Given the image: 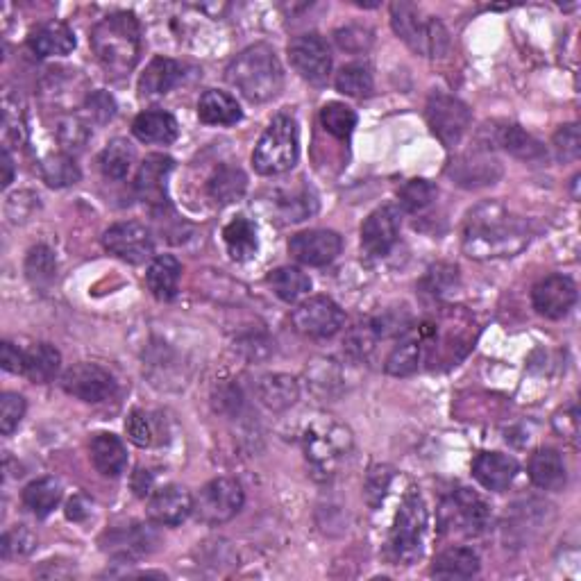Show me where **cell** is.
Masks as SVG:
<instances>
[{
    "label": "cell",
    "mask_w": 581,
    "mask_h": 581,
    "mask_svg": "<svg viewBox=\"0 0 581 581\" xmlns=\"http://www.w3.org/2000/svg\"><path fill=\"white\" fill-rule=\"evenodd\" d=\"M532 241L529 223L513 216L500 202H484L468 214L463 225V252L470 259L513 257Z\"/></svg>",
    "instance_id": "6da1fadb"
},
{
    "label": "cell",
    "mask_w": 581,
    "mask_h": 581,
    "mask_svg": "<svg viewBox=\"0 0 581 581\" xmlns=\"http://www.w3.org/2000/svg\"><path fill=\"white\" fill-rule=\"evenodd\" d=\"M91 48L112 75H128L141 57V28L137 16L116 12L105 16L91 30Z\"/></svg>",
    "instance_id": "7a4b0ae2"
},
{
    "label": "cell",
    "mask_w": 581,
    "mask_h": 581,
    "mask_svg": "<svg viewBox=\"0 0 581 581\" xmlns=\"http://www.w3.org/2000/svg\"><path fill=\"white\" fill-rule=\"evenodd\" d=\"M227 82L237 87L250 103H266L280 96L284 71L275 50L268 44H255L239 53L227 66Z\"/></svg>",
    "instance_id": "3957f363"
},
{
    "label": "cell",
    "mask_w": 581,
    "mask_h": 581,
    "mask_svg": "<svg viewBox=\"0 0 581 581\" xmlns=\"http://www.w3.org/2000/svg\"><path fill=\"white\" fill-rule=\"evenodd\" d=\"M298 162V123L289 114H277L261 134L252 164L261 175H280Z\"/></svg>",
    "instance_id": "277c9868"
},
{
    "label": "cell",
    "mask_w": 581,
    "mask_h": 581,
    "mask_svg": "<svg viewBox=\"0 0 581 581\" xmlns=\"http://www.w3.org/2000/svg\"><path fill=\"white\" fill-rule=\"evenodd\" d=\"M427 504L418 491H409L404 495L400 511L395 513V522L391 529L389 547L393 559L402 566H411L423 557L425 532H427Z\"/></svg>",
    "instance_id": "5b68a950"
},
{
    "label": "cell",
    "mask_w": 581,
    "mask_h": 581,
    "mask_svg": "<svg viewBox=\"0 0 581 581\" xmlns=\"http://www.w3.org/2000/svg\"><path fill=\"white\" fill-rule=\"evenodd\" d=\"M391 25L404 44L423 57H441L448 50V32L441 21L423 16L416 5L393 3Z\"/></svg>",
    "instance_id": "8992f818"
},
{
    "label": "cell",
    "mask_w": 581,
    "mask_h": 581,
    "mask_svg": "<svg viewBox=\"0 0 581 581\" xmlns=\"http://www.w3.org/2000/svg\"><path fill=\"white\" fill-rule=\"evenodd\" d=\"M305 457L316 473L330 477L334 468L352 450V432L334 420H318L305 432Z\"/></svg>",
    "instance_id": "52a82bcc"
},
{
    "label": "cell",
    "mask_w": 581,
    "mask_h": 581,
    "mask_svg": "<svg viewBox=\"0 0 581 581\" xmlns=\"http://www.w3.org/2000/svg\"><path fill=\"white\" fill-rule=\"evenodd\" d=\"M243 507V488L237 479L218 477L202 486L193 500V513L205 525H223L230 522Z\"/></svg>",
    "instance_id": "ba28073f"
},
{
    "label": "cell",
    "mask_w": 581,
    "mask_h": 581,
    "mask_svg": "<svg viewBox=\"0 0 581 581\" xmlns=\"http://www.w3.org/2000/svg\"><path fill=\"white\" fill-rule=\"evenodd\" d=\"M425 114L434 137L448 148L457 146L463 139V134L468 132L470 121H473V114H470V109L463 100L441 94V91L429 96Z\"/></svg>",
    "instance_id": "9c48e42d"
},
{
    "label": "cell",
    "mask_w": 581,
    "mask_h": 581,
    "mask_svg": "<svg viewBox=\"0 0 581 581\" xmlns=\"http://www.w3.org/2000/svg\"><path fill=\"white\" fill-rule=\"evenodd\" d=\"M443 525L466 536H479L491 525V507L477 493L457 488L443 504Z\"/></svg>",
    "instance_id": "30bf717a"
},
{
    "label": "cell",
    "mask_w": 581,
    "mask_h": 581,
    "mask_svg": "<svg viewBox=\"0 0 581 581\" xmlns=\"http://www.w3.org/2000/svg\"><path fill=\"white\" fill-rule=\"evenodd\" d=\"M343 323V309L332 298L325 296L309 298L293 311V325H296V330L305 336H311V339H330L336 332H341Z\"/></svg>",
    "instance_id": "8fae6325"
},
{
    "label": "cell",
    "mask_w": 581,
    "mask_h": 581,
    "mask_svg": "<svg viewBox=\"0 0 581 581\" xmlns=\"http://www.w3.org/2000/svg\"><path fill=\"white\" fill-rule=\"evenodd\" d=\"M103 246L109 250V255L128 261V264H143L155 252L153 234L146 225L137 221H125L109 227L103 237Z\"/></svg>",
    "instance_id": "7c38bea8"
},
{
    "label": "cell",
    "mask_w": 581,
    "mask_h": 581,
    "mask_svg": "<svg viewBox=\"0 0 581 581\" xmlns=\"http://www.w3.org/2000/svg\"><path fill=\"white\" fill-rule=\"evenodd\" d=\"M289 60L293 69L311 84H325L332 73V55L325 39L318 35H302L289 44Z\"/></svg>",
    "instance_id": "4fadbf2b"
},
{
    "label": "cell",
    "mask_w": 581,
    "mask_h": 581,
    "mask_svg": "<svg viewBox=\"0 0 581 581\" xmlns=\"http://www.w3.org/2000/svg\"><path fill=\"white\" fill-rule=\"evenodd\" d=\"M62 389L82 402H105L114 395L116 382L98 364H75L62 375Z\"/></svg>",
    "instance_id": "5bb4252c"
},
{
    "label": "cell",
    "mask_w": 581,
    "mask_h": 581,
    "mask_svg": "<svg viewBox=\"0 0 581 581\" xmlns=\"http://www.w3.org/2000/svg\"><path fill=\"white\" fill-rule=\"evenodd\" d=\"M577 302V284L566 275H547L532 291V305L538 314L559 321Z\"/></svg>",
    "instance_id": "9a60e30c"
},
{
    "label": "cell",
    "mask_w": 581,
    "mask_h": 581,
    "mask_svg": "<svg viewBox=\"0 0 581 581\" xmlns=\"http://www.w3.org/2000/svg\"><path fill=\"white\" fill-rule=\"evenodd\" d=\"M400 237V212L391 205L375 209L361 225V248L368 257H386Z\"/></svg>",
    "instance_id": "2e32d148"
},
{
    "label": "cell",
    "mask_w": 581,
    "mask_h": 581,
    "mask_svg": "<svg viewBox=\"0 0 581 581\" xmlns=\"http://www.w3.org/2000/svg\"><path fill=\"white\" fill-rule=\"evenodd\" d=\"M343 241L332 230H307L296 234L289 241V252L293 259L307 266H327L341 255Z\"/></svg>",
    "instance_id": "e0dca14e"
},
{
    "label": "cell",
    "mask_w": 581,
    "mask_h": 581,
    "mask_svg": "<svg viewBox=\"0 0 581 581\" xmlns=\"http://www.w3.org/2000/svg\"><path fill=\"white\" fill-rule=\"evenodd\" d=\"M191 513H193L191 493L178 484L162 486L148 502V516L150 520H155L157 525L166 527L182 525Z\"/></svg>",
    "instance_id": "ac0fdd59"
},
{
    "label": "cell",
    "mask_w": 581,
    "mask_h": 581,
    "mask_svg": "<svg viewBox=\"0 0 581 581\" xmlns=\"http://www.w3.org/2000/svg\"><path fill=\"white\" fill-rule=\"evenodd\" d=\"M518 475V461L502 452H482L473 461V477L486 491L502 493Z\"/></svg>",
    "instance_id": "d6986e66"
},
{
    "label": "cell",
    "mask_w": 581,
    "mask_h": 581,
    "mask_svg": "<svg viewBox=\"0 0 581 581\" xmlns=\"http://www.w3.org/2000/svg\"><path fill=\"white\" fill-rule=\"evenodd\" d=\"M175 162L166 155H148L137 173V187L139 196L155 207H164L168 202L166 196V180L171 175Z\"/></svg>",
    "instance_id": "ffe728a7"
},
{
    "label": "cell",
    "mask_w": 581,
    "mask_h": 581,
    "mask_svg": "<svg viewBox=\"0 0 581 581\" xmlns=\"http://www.w3.org/2000/svg\"><path fill=\"white\" fill-rule=\"evenodd\" d=\"M529 479L543 491H563L568 484V468L559 450L541 448L529 459Z\"/></svg>",
    "instance_id": "44dd1931"
},
{
    "label": "cell",
    "mask_w": 581,
    "mask_h": 581,
    "mask_svg": "<svg viewBox=\"0 0 581 581\" xmlns=\"http://www.w3.org/2000/svg\"><path fill=\"white\" fill-rule=\"evenodd\" d=\"M182 75V64L171 57H155L139 78V96L148 100L162 98L182 80Z\"/></svg>",
    "instance_id": "7402d4cb"
},
{
    "label": "cell",
    "mask_w": 581,
    "mask_h": 581,
    "mask_svg": "<svg viewBox=\"0 0 581 581\" xmlns=\"http://www.w3.org/2000/svg\"><path fill=\"white\" fill-rule=\"evenodd\" d=\"M178 121L173 114L162 112V109H148L141 112L132 123V134L141 143H159V146H168L178 139Z\"/></svg>",
    "instance_id": "603a6c76"
},
{
    "label": "cell",
    "mask_w": 581,
    "mask_h": 581,
    "mask_svg": "<svg viewBox=\"0 0 581 581\" xmlns=\"http://www.w3.org/2000/svg\"><path fill=\"white\" fill-rule=\"evenodd\" d=\"M28 46L37 57L69 55L75 48V35L69 25L62 21H48L32 32Z\"/></svg>",
    "instance_id": "cb8c5ba5"
},
{
    "label": "cell",
    "mask_w": 581,
    "mask_h": 581,
    "mask_svg": "<svg viewBox=\"0 0 581 581\" xmlns=\"http://www.w3.org/2000/svg\"><path fill=\"white\" fill-rule=\"evenodd\" d=\"M182 264L173 255H159L150 261L146 284L157 300L168 302L178 296Z\"/></svg>",
    "instance_id": "d4e9b609"
},
{
    "label": "cell",
    "mask_w": 581,
    "mask_h": 581,
    "mask_svg": "<svg viewBox=\"0 0 581 581\" xmlns=\"http://www.w3.org/2000/svg\"><path fill=\"white\" fill-rule=\"evenodd\" d=\"M91 461L100 475L121 477L128 466V450L114 434H96L91 441Z\"/></svg>",
    "instance_id": "484cf974"
},
{
    "label": "cell",
    "mask_w": 581,
    "mask_h": 581,
    "mask_svg": "<svg viewBox=\"0 0 581 581\" xmlns=\"http://www.w3.org/2000/svg\"><path fill=\"white\" fill-rule=\"evenodd\" d=\"M479 572V557L470 547H448L432 563L436 579H470Z\"/></svg>",
    "instance_id": "4316f807"
},
{
    "label": "cell",
    "mask_w": 581,
    "mask_h": 581,
    "mask_svg": "<svg viewBox=\"0 0 581 581\" xmlns=\"http://www.w3.org/2000/svg\"><path fill=\"white\" fill-rule=\"evenodd\" d=\"M241 107L230 94L218 89H209L200 96L198 119L205 125H234L241 121Z\"/></svg>",
    "instance_id": "83f0119b"
},
{
    "label": "cell",
    "mask_w": 581,
    "mask_h": 581,
    "mask_svg": "<svg viewBox=\"0 0 581 581\" xmlns=\"http://www.w3.org/2000/svg\"><path fill=\"white\" fill-rule=\"evenodd\" d=\"M257 395L268 409L284 411L296 404L300 389H298V382L293 380L291 375L275 373V375L261 377L257 384Z\"/></svg>",
    "instance_id": "f1b7e54d"
},
{
    "label": "cell",
    "mask_w": 581,
    "mask_h": 581,
    "mask_svg": "<svg viewBox=\"0 0 581 581\" xmlns=\"http://www.w3.org/2000/svg\"><path fill=\"white\" fill-rule=\"evenodd\" d=\"M60 364V350L50 343H35L30 350H25L23 375H28L35 384H48L60 373Z\"/></svg>",
    "instance_id": "f546056e"
},
{
    "label": "cell",
    "mask_w": 581,
    "mask_h": 581,
    "mask_svg": "<svg viewBox=\"0 0 581 581\" xmlns=\"http://www.w3.org/2000/svg\"><path fill=\"white\" fill-rule=\"evenodd\" d=\"M246 189H248L246 173H243L239 166L230 164L218 168L207 184L209 198L218 202V205H232V202H237L243 193H246Z\"/></svg>",
    "instance_id": "4dcf8cb0"
},
{
    "label": "cell",
    "mask_w": 581,
    "mask_h": 581,
    "mask_svg": "<svg viewBox=\"0 0 581 581\" xmlns=\"http://www.w3.org/2000/svg\"><path fill=\"white\" fill-rule=\"evenodd\" d=\"M223 239L227 252H230L232 259L237 261H246L250 257H255L257 252V230L246 216H237L234 221L225 225L223 230Z\"/></svg>",
    "instance_id": "1f68e13d"
},
{
    "label": "cell",
    "mask_w": 581,
    "mask_h": 581,
    "mask_svg": "<svg viewBox=\"0 0 581 581\" xmlns=\"http://www.w3.org/2000/svg\"><path fill=\"white\" fill-rule=\"evenodd\" d=\"M62 500V486L53 477L37 479L25 486L23 491V504L28 507L37 518H46L48 513H53V509Z\"/></svg>",
    "instance_id": "d6a6232c"
},
{
    "label": "cell",
    "mask_w": 581,
    "mask_h": 581,
    "mask_svg": "<svg viewBox=\"0 0 581 581\" xmlns=\"http://www.w3.org/2000/svg\"><path fill=\"white\" fill-rule=\"evenodd\" d=\"M498 143L513 157L534 162V159L545 157V148L541 141H536L532 134L525 132L520 125H504L498 130Z\"/></svg>",
    "instance_id": "836d02e7"
},
{
    "label": "cell",
    "mask_w": 581,
    "mask_h": 581,
    "mask_svg": "<svg viewBox=\"0 0 581 581\" xmlns=\"http://www.w3.org/2000/svg\"><path fill=\"white\" fill-rule=\"evenodd\" d=\"M268 284L273 286V291L277 293V298L284 302H298L300 298H305L311 291V280L300 271V268L293 266H282L268 275Z\"/></svg>",
    "instance_id": "e575fe53"
},
{
    "label": "cell",
    "mask_w": 581,
    "mask_h": 581,
    "mask_svg": "<svg viewBox=\"0 0 581 581\" xmlns=\"http://www.w3.org/2000/svg\"><path fill=\"white\" fill-rule=\"evenodd\" d=\"M100 171L109 180H123L134 164V148L125 139H114L98 157Z\"/></svg>",
    "instance_id": "d590c367"
},
{
    "label": "cell",
    "mask_w": 581,
    "mask_h": 581,
    "mask_svg": "<svg viewBox=\"0 0 581 581\" xmlns=\"http://www.w3.org/2000/svg\"><path fill=\"white\" fill-rule=\"evenodd\" d=\"M41 175L48 182V187L62 189V187H71V184H78L82 173L75 159L69 153H60V155H50L41 162Z\"/></svg>",
    "instance_id": "8d00e7d4"
},
{
    "label": "cell",
    "mask_w": 581,
    "mask_h": 581,
    "mask_svg": "<svg viewBox=\"0 0 581 581\" xmlns=\"http://www.w3.org/2000/svg\"><path fill=\"white\" fill-rule=\"evenodd\" d=\"M420 352H423V345L420 339H402L395 348L391 350L389 359H386V373L393 377H407L414 375L420 366Z\"/></svg>",
    "instance_id": "74e56055"
},
{
    "label": "cell",
    "mask_w": 581,
    "mask_h": 581,
    "mask_svg": "<svg viewBox=\"0 0 581 581\" xmlns=\"http://www.w3.org/2000/svg\"><path fill=\"white\" fill-rule=\"evenodd\" d=\"M373 73L366 64H348L336 75V89L350 98H366L373 94Z\"/></svg>",
    "instance_id": "f35d334b"
},
{
    "label": "cell",
    "mask_w": 581,
    "mask_h": 581,
    "mask_svg": "<svg viewBox=\"0 0 581 581\" xmlns=\"http://www.w3.org/2000/svg\"><path fill=\"white\" fill-rule=\"evenodd\" d=\"M25 273H28V280L46 289L55 282L57 277V259L55 252L46 246H37L30 250L28 259H25Z\"/></svg>",
    "instance_id": "ab89813d"
},
{
    "label": "cell",
    "mask_w": 581,
    "mask_h": 581,
    "mask_svg": "<svg viewBox=\"0 0 581 581\" xmlns=\"http://www.w3.org/2000/svg\"><path fill=\"white\" fill-rule=\"evenodd\" d=\"M321 123L336 139H350V134L357 128V114L345 103H327L321 109Z\"/></svg>",
    "instance_id": "60d3db41"
},
{
    "label": "cell",
    "mask_w": 581,
    "mask_h": 581,
    "mask_svg": "<svg viewBox=\"0 0 581 581\" xmlns=\"http://www.w3.org/2000/svg\"><path fill=\"white\" fill-rule=\"evenodd\" d=\"M439 196V191L432 182L427 180H409L404 187L398 191V200H400V207L404 212H423L432 202Z\"/></svg>",
    "instance_id": "b9f144b4"
},
{
    "label": "cell",
    "mask_w": 581,
    "mask_h": 581,
    "mask_svg": "<svg viewBox=\"0 0 581 581\" xmlns=\"http://www.w3.org/2000/svg\"><path fill=\"white\" fill-rule=\"evenodd\" d=\"M382 334L384 330L380 327V323H375V321L361 323L348 334V339H345V350H348L352 357L366 359L370 352L375 350V343L380 341Z\"/></svg>",
    "instance_id": "7bdbcfd3"
},
{
    "label": "cell",
    "mask_w": 581,
    "mask_h": 581,
    "mask_svg": "<svg viewBox=\"0 0 581 581\" xmlns=\"http://www.w3.org/2000/svg\"><path fill=\"white\" fill-rule=\"evenodd\" d=\"M459 286V271L457 266H448V264H439L434 268H429V273L423 280V289L425 293L434 298H441L445 293L454 291Z\"/></svg>",
    "instance_id": "ee69618b"
},
{
    "label": "cell",
    "mask_w": 581,
    "mask_h": 581,
    "mask_svg": "<svg viewBox=\"0 0 581 581\" xmlns=\"http://www.w3.org/2000/svg\"><path fill=\"white\" fill-rule=\"evenodd\" d=\"M57 139L64 146L66 153H78L89 141V128L84 125L80 119L75 116H69V119H62L60 125H57Z\"/></svg>",
    "instance_id": "f6af8a7d"
},
{
    "label": "cell",
    "mask_w": 581,
    "mask_h": 581,
    "mask_svg": "<svg viewBox=\"0 0 581 581\" xmlns=\"http://www.w3.org/2000/svg\"><path fill=\"white\" fill-rule=\"evenodd\" d=\"M25 416V400L19 393H3L0 398V432L10 436Z\"/></svg>",
    "instance_id": "bcb514c9"
},
{
    "label": "cell",
    "mask_w": 581,
    "mask_h": 581,
    "mask_svg": "<svg viewBox=\"0 0 581 581\" xmlns=\"http://www.w3.org/2000/svg\"><path fill=\"white\" fill-rule=\"evenodd\" d=\"M125 432H128V439L134 445H139V448H148V445L155 443V427L146 411H132L128 420H125Z\"/></svg>",
    "instance_id": "7dc6e473"
},
{
    "label": "cell",
    "mask_w": 581,
    "mask_h": 581,
    "mask_svg": "<svg viewBox=\"0 0 581 581\" xmlns=\"http://www.w3.org/2000/svg\"><path fill=\"white\" fill-rule=\"evenodd\" d=\"M579 148H581V139H579V125L570 123L563 125V128L554 134V150H557L559 159L563 162H575L579 157Z\"/></svg>",
    "instance_id": "c3c4849f"
},
{
    "label": "cell",
    "mask_w": 581,
    "mask_h": 581,
    "mask_svg": "<svg viewBox=\"0 0 581 581\" xmlns=\"http://www.w3.org/2000/svg\"><path fill=\"white\" fill-rule=\"evenodd\" d=\"M316 209H318V202L307 189L298 193V196H291L282 202V212L286 216V221H293V223L305 221V218L314 214Z\"/></svg>",
    "instance_id": "681fc988"
},
{
    "label": "cell",
    "mask_w": 581,
    "mask_h": 581,
    "mask_svg": "<svg viewBox=\"0 0 581 581\" xmlns=\"http://www.w3.org/2000/svg\"><path fill=\"white\" fill-rule=\"evenodd\" d=\"M32 545H35V536H32L28 529L21 525L3 536L0 554H3V559H12V557H19V554H28L32 550Z\"/></svg>",
    "instance_id": "f907efd6"
},
{
    "label": "cell",
    "mask_w": 581,
    "mask_h": 581,
    "mask_svg": "<svg viewBox=\"0 0 581 581\" xmlns=\"http://www.w3.org/2000/svg\"><path fill=\"white\" fill-rule=\"evenodd\" d=\"M391 477H393L391 468H386V466H375L373 470H370L366 479V498L370 502V507H377V504H380L386 488H389L391 484Z\"/></svg>",
    "instance_id": "816d5d0a"
},
{
    "label": "cell",
    "mask_w": 581,
    "mask_h": 581,
    "mask_svg": "<svg viewBox=\"0 0 581 581\" xmlns=\"http://www.w3.org/2000/svg\"><path fill=\"white\" fill-rule=\"evenodd\" d=\"M84 107H87V114L96 123H107L109 119H114L116 114V100L109 96L107 91H94V94L87 98Z\"/></svg>",
    "instance_id": "f5cc1de1"
},
{
    "label": "cell",
    "mask_w": 581,
    "mask_h": 581,
    "mask_svg": "<svg viewBox=\"0 0 581 581\" xmlns=\"http://www.w3.org/2000/svg\"><path fill=\"white\" fill-rule=\"evenodd\" d=\"M336 41H339V46L343 50H348V53H361V50H366L373 44V37H370V32L364 28H345L336 32Z\"/></svg>",
    "instance_id": "db71d44e"
},
{
    "label": "cell",
    "mask_w": 581,
    "mask_h": 581,
    "mask_svg": "<svg viewBox=\"0 0 581 581\" xmlns=\"http://www.w3.org/2000/svg\"><path fill=\"white\" fill-rule=\"evenodd\" d=\"M0 364H3L7 373H23L25 352H21L19 348H14V343L5 341L3 348H0Z\"/></svg>",
    "instance_id": "11a10c76"
},
{
    "label": "cell",
    "mask_w": 581,
    "mask_h": 581,
    "mask_svg": "<svg viewBox=\"0 0 581 581\" xmlns=\"http://www.w3.org/2000/svg\"><path fill=\"white\" fill-rule=\"evenodd\" d=\"M89 504L84 502V498H73L69 504H66V518L69 520H75V522H80V520H84L89 516Z\"/></svg>",
    "instance_id": "9f6ffc18"
},
{
    "label": "cell",
    "mask_w": 581,
    "mask_h": 581,
    "mask_svg": "<svg viewBox=\"0 0 581 581\" xmlns=\"http://www.w3.org/2000/svg\"><path fill=\"white\" fill-rule=\"evenodd\" d=\"M134 493L139 495V498H146V495L150 493V486H153V477L148 475V470H137V475H134Z\"/></svg>",
    "instance_id": "6f0895ef"
},
{
    "label": "cell",
    "mask_w": 581,
    "mask_h": 581,
    "mask_svg": "<svg viewBox=\"0 0 581 581\" xmlns=\"http://www.w3.org/2000/svg\"><path fill=\"white\" fill-rule=\"evenodd\" d=\"M14 180V159L10 155V148H3V189H7Z\"/></svg>",
    "instance_id": "680465c9"
}]
</instances>
